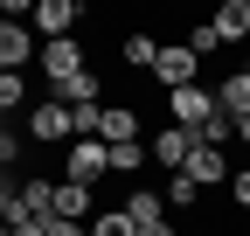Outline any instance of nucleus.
Segmentation results:
<instances>
[{
    "mask_svg": "<svg viewBox=\"0 0 250 236\" xmlns=\"http://www.w3.org/2000/svg\"><path fill=\"white\" fill-rule=\"evenodd\" d=\"M0 236H7V222H0Z\"/></svg>",
    "mask_w": 250,
    "mask_h": 236,
    "instance_id": "obj_31",
    "label": "nucleus"
},
{
    "mask_svg": "<svg viewBox=\"0 0 250 236\" xmlns=\"http://www.w3.org/2000/svg\"><path fill=\"white\" fill-rule=\"evenodd\" d=\"M111 174V153H104V139H77L70 153H62V181H77V188H98Z\"/></svg>",
    "mask_w": 250,
    "mask_h": 236,
    "instance_id": "obj_2",
    "label": "nucleus"
},
{
    "mask_svg": "<svg viewBox=\"0 0 250 236\" xmlns=\"http://www.w3.org/2000/svg\"><path fill=\"white\" fill-rule=\"evenodd\" d=\"M14 111H28V83L0 70V118H14Z\"/></svg>",
    "mask_w": 250,
    "mask_h": 236,
    "instance_id": "obj_18",
    "label": "nucleus"
},
{
    "mask_svg": "<svg viewBox=\"0 0 250 236\" xmlns=\"http://www.w3.org/2000/svg\"><path fill=\"white\" fill-rule=\"evenodd\" d=\"M208 236H215V229H208Z\"/></svg>",
    "mask_w": 250,
    "mask_h": 236,
    "instance_id": "obj_32",
    "label": "nucleus"
},
{
    "mask_svg": "<svg viewBox=\"0 0 250 236\" xmlns=\"http://www.w3.org/2000/svg\"><path fill=\"white\" fill-rule=\"evenodd\" d=\"M208 21H215V35H223V49L229 42H250V0H223Z\"/></svg>",
    "mask_w": 250,
    "mask_h": 236,
    "instance_id": "obj_13",
    "label": "nucleus"
},
{
    "mask_svg": "<svg viewBox=\"0 0 250 236\" xmlns=\"http://www.w3.org/2000/svg\"><path fill=\"white\" fill-rule=\"evenodd\" d=\"M56 104H98V70H83L70 83H56Z\"/></svg>",
    "mask_w": 250,
    "mask_h": 236,
    "instance_id": "obj_15",
    "label": "nucleus"
},
{
    "mask_svg": "<svg viewBox=\"0 0 250 236\" xmlns=\"http://www.w3.org/2000/svg\"><path fill=\"white\" fill-rule=\"evenodd\" d=\"M28 139H35V146H77V132H70V104H56V98L28 104Z\"/></svg>",
    "mask_w": 250,
    "mask_h": 236,
    "instance_id": "obj_3",
    "label": "nucleus"
},
{
    "mask_svg": "<svg viewBox=\"0 0 250 236\" xmlns=\"http://www.w3.org/2000/svg\"><path fill=\"white\" fill-rule=\"evenodd\" d=\"M188 153H195V132H181V125L153 132V160H160L167 174H181V167H188Z\"/></svg>",
    "mask_w": 250,
    "mask_h": 236,
    "instance_id": "obj_10",
    "label": "nucleus"
},
{
    "mask_svg": "<svg viewBox=\"0 0 250 236\" xmlns=\"http://www.w3.org/2000/svg\"><path fill=\"white\" fill-rule=\"evenodd\" d=\"M236 139H243V146H250V118H236Z\"/></svg>",
    "mask_w": 250,
    "mask_h": 236,
    "instance_id": "obj_28",
    "label": "nucleus"
},
{
    "mask_svg": "<svg viewBox=\"0 0 250 236\" xmlns=\"http://www.w3.org/2000/svg\"><path fill=\"white\" fill-rule=\"evenodd\" d=\"M7 236H49V222H7Z\"/></svg>",
    "mask_w": 250,
    "mask_h": 236,
    "instance_id": "obj_26",
    "label": "nucleus"
},
{
    "mask_svg": "<svg viewBox=\"0 0 250 236\" xmlns=\"http://www.w3.org/2000/svg\"><path fill=\"white\" fill-rule=\"evenodd\" d=\"M188 181H195V188H229V160H223V146H202L195 139V153H188Z\"/></svg>",
    "mask_w": 250,
    "mask_h": 236,
    "instance_id": "obj_8",
    "label": "nucleus"
},
{
    "mask_svg": "<svg viewBox=\"0 0 250 236\" xmlns=\"http://www.w3.org/2000/svg\"><path fill=\"white\" fill-rule=\"evenodd\" d=\"M118 56H125V70H153V56H160V42H153V35H139V28H132Z\"/></svg>",
    "mask_w": 250,
    "mask_h": 236,
    "instance_id": "obj_16",
    "label": "nucleus"
},
{
    "mask_svg": "<svg viewBox=\"0 0 250 236\" xmlns=\"http://www.w3.org/2000/svg\"><path fill=\"white\" fill-rule=\"evenodd\" d=\"M167 111H174V125H181V132H208V118H215V91L188 83V91L167 98Z\"/></svg>",
    "mask_w": 250,
    "mask_h": 236,
    "instance_id": "obj_6",
    "label": "nucleus"
},
{
    "mask_svg": "<svg viewBox=\"0 0 250 236\" xmlns=\"http://www.w3.org/2000/svg\"><path fill=\"white\" fill-rule=\"evenodd\" d=\"M0 132H7V118H0Z\"/></svg>",
    "mask_w": 250,
    "mask_h": 236,
    "instance_id": "obj_29",
    "label": "nucleus"
},
{
    "mask_svg": "<svg viewBox=\"0 0 250 236\" xmlns=\"http://www.w3.org/2000/svg\"><path fill=\"white\" fill-rule=\"evenodd\" d=\"M98 139H104V146H132V139H139V111H132V104H104Z\"/></svg>",
    "mask_w": 250,
    "mask_h": 236,
    "instance_id": "obj_11",
    "label": "nucleus"
},
{
    "mask_svg": "<svg viewBox=\"0 0 250 236\" xmlns=\"http://www.w3.org/2000/svg\"><path fill=\"white\" fill-rule=\"evenodd\" d=\"M14 216V181H0V222Z\"/></svg>",
    "mask_w": 250,
    "mask_h": 236,
    "instance_id": "obj_27",
    "label": "nucleus"
},
{
    "mask_svg": "<svg viewBox=\"0 0 250 236\" xmlns=\"http://www.w3.org/2000/svg\"><path fill=\"white\" fill-rule=\"evenodd\" d=\"M229 201H236V209H250V167H243V174H229Z\"/></svg>",
    "mask_w": 250,
    "mask_h": 236,
    "instance_id": "obj_23",
    "label": "nucleus"
},
{
    "mask_svg": "<svg viewBox=\"0 0 250 236\" xmlns=\"http://www.w3.org/2000/svg\"><path fill=\"white\" fill-rule=\"evenodd\" d=\"M0 21H7V7H0Z\"/></svg>",
    "mask_w": 250,
    "mask_h": 236,
    "instance_id": "obj_30",
    "label": "nucleus"
},
{
    "mask_svg": "<svg viewBox=\"0 0 250 236\" xmlns=\"http://www.w3.org/2000/svg\"><path fill=\"white\" fill-rule=\"evenodd\" d=\"M90 70V56H83V42L70 35V42H42V77L49 83H70V77H83Z\"/></svg>",
    "mask_w": 250,
    "mask_h": 236,
    "instance_id": "obj_7",
    "label": "nucleus"
},
{
    "mask_svg": "<svg viewBox=\"0 0 250 236\" xmlns=\"http://www.w3.org/2000/svg\"><path fill=\"white\" fill-rule=\"evenodd\" d=\"M125 216H132L139 236H174V222H167V195H160V188H132V195H125Z\"/></svg>",
    "mask_w": 250,
    "mask_h": 236,
    "instance_id": "obj_4",
    "label": "nucleus"
},
{
    "mask_svg": "<svg viewBox=\"0 0 250 236\" xmlns=\"http://www.w3.org/2000/svg\"><path fill=\"white\" fill-rule=\"evenodd\" d=\"M215 111H223V118H250V63L215 83Z\"/></svg>",
    "mask_w": 250,
    "mask_h": 236,
    "instance_id": "obj_12",
    "label": "nucleus"
},
{
    "mask_svg": "<svg viewBox=\"0 0 250 236\" xmlns=\"http://www.w3.org/2000/svg\"><path fill=\"white\" fill-rule=\"evenodd\" d=\"M14 153H21V139H14V132H0V174L14 167Z\"/></svg>",
    "mask_w": 250,
    "mask_h": 236,
    "instance_id": "obj_24",
    "label": "nucleus"
},
{
    "mask_svg": "<svg viewBox=\"0 0 250 236\" xmlns=\"http://www.w3.org/2000/svg\"><path fill=\"white\" fill-rule=\"evenodd\" d=\"M188 49H195L202 63H208V56L223 49V35H215V21H195V28H188Z\"/></svg>",
    "mask_w": 250,
    "mask_h": 236,
    "instance_id": "obj_19",
    "label": "nucleus"
},
{
    "mask_svg": "<svg viewBox=\"0 0 250 236\" xmlns=\"http://www.w3.org/2000/svg\"><path fill=\"white\" fill-rule=\"evenodd\" d=\"M195 77H202V56L188 49V42H160V56H153V83L174 98V91H188Z\"/></svg>",
    "mask_w": 250,
    "mask_h": 236,
    "instance_id": "obj_1",
    "label": "nucleus"
},
{
    "mask_svg": "<svg viewBox=\"0 0 250 236\" xmlns=\"http://www.w3.org/2000/svg\"><path fill=\"white\" fill-rule=\"evenodd\" d=\"M49 236H90V222H49Z\"/></svg>",
    "mask_w": 250,
    "mask_h": 236,
    "instance_id": "obj_25",
    "label": "nucleus"
},
{
    "mask_svg": "<svg viewBox=\"0 0 250 236\" xmlns=\"http://www.w3.org/2000/svg\"><path fill=\"white\" fill-rule=\"evenodd\" d=\"M104 153H111V174H139L146 167V146L132 139V146H104Z\"/></svg>",
    "mask_w": 250,
    "mask_h": 236,
    "instance_id": "obj_20",
    "label": "nucleus"
},
{
    "mask_svg": "<svg viewBox=\"0 0 250 236\" xmlns=\"http://www.w3.org/2000/svg\"><path fill=\"white\" fill-rule=\"evenodd\" d=\"M28 21H35L42 42H70L77 21H83V7H77V0H35V14H28Z\"/></svg>",
    "mask_w": 250,
    "mask_h": 236,
    "instance_id": "obj_5",
    "label": "nucleus"
},
{
    "mask_svg": "<svg viewBox=\"0 0 250 236\" xmlns=\"http://www.w3.org/2000/svg\"><path fill=\"white\" fill-rule=\"evenodd\" d=\"M90 236H139V229H132L125 209H98V229H90Z\"/></svg>",
    "mask_w": 250,
    "mask_h": 236,
    "instance_id": "obj_22",
    "label": "nucleus"
},
{
    "mask_svg": "<svg viewBox=\"0 0 250 236\" xmlns=\"http://www.w3.org/2000/svg\"><path fill=\"white\" fill-rule=\"evenodd\" d=\"M160 195H167V209H195V201H202V188L188 181V174H167V188H160Z\"/></svg>",
    "mask_w": 250,
    "mask_h": 236,
    "instance_id": "obj_17",
    "label": "nucleus"
},
{
    "mask_svg": "<svg viewBox=\"0 0 250 236\" xmlns=\"http://www.w3.org/2000/svg\"><path fill=\"white\" fill-rule=\"evenodd\" d=\"M98 118H104V104H70V132L77 139H98Z\"/></svg>",
    "mask_w": 250,
    "mask_h": 236,
    "instance_id": "obj_21",
    "label": "nucleus"
},
{
    "mask_svg": "<svg viewBox=\"0 0 250 236\" xmlns=\"http://www.w3.org/2000/svg\"><path fill=\"white\" fill-rule=\"evenodd\" d=\"M28 56H35V28L0 21V70H7V77H21V70H28Z\"/></svg>",
    "mask_w": 250,
    "mask_h": 236,
    "instance_id": "obj_9",
    "label": "nucleus"
},
{
    "mask_svg": "<svg viewBox=\"0 0 250 236\" xmlns=\"http://www.w3.org/2000/svg\"><path fill=\"white\" fill-rule=\"evenodd\" d=\"M83 216H90V188L56 181V222H83Z\"/></svg>",
    "mask_w": 250,
    "mask_h": 236,
    "instance_id": "obj_14",
    "label": "nucleus"
}]
</instances>
